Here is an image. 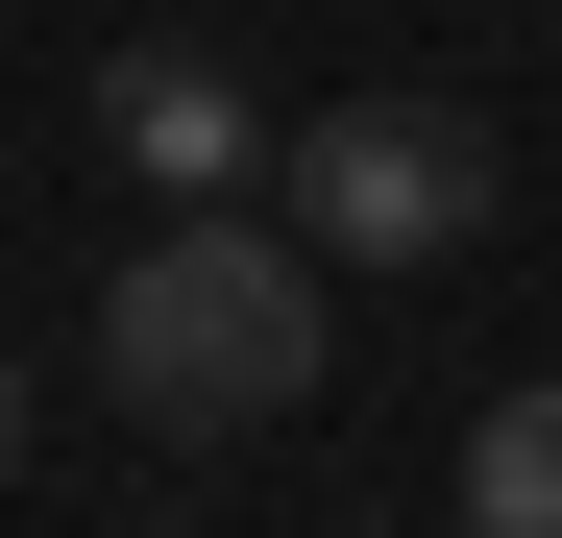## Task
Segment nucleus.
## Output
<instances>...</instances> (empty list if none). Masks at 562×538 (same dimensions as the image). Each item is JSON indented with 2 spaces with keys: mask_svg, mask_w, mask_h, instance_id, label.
I'll return each mask as SVG.
<instances>
[{
  "mask_svg": "<svg viewBox=\"0 0 562 538\" xmlns=\"http://www.w3.org/2000/svg\"><path fill=\"white\" fill-rule=\"evenodd\" d=\"M294 245H318V269H440V245H490V99H440V74L318 99V123H294Z\"/></svg>",
  "mask_w": 562,
  "mask_h": 538,
  "instance_id": "obj_2",
  "label": "nucleus"
},
{
  "mask_svg": "<svg viewBox=\"0 0 562 538\" xmlns=\"http://www.w3.org/2000/svg\"><path fill=\"white\" fill-rule=\"evenodd\" d=\"M464 538H562V368L464 416Z\"/></svg>",
  "mask_w": 562,
  "mask_h": 538,
  "instance_id": "obj_4",
  "label": "nucleus"
},
{
  "mask_svg": "<svg viewBox=\"0 0 562 538\" xmlns=\"http://www.w3.org/2000/svg\"><path fill=\"white\" fill-rule=\"evenodd\" d=\"M0 490H25V368H0Z\"/></svg>",
  "mask_w": 562,
  "mask_h": 538,
  "instance_id": "obj_5",
  "label": "nucleus"
},
{
  "mask_svg": "<svg viewBox=\"0 0 562 538\" xmlns=\"http://www.w3.org/2000/svg\"><path fill=\"white\" fill-rule=\"evenodd\" d=\"M99 147L147 171V197H245V171H269V99H245L221 49H123L99 74Z\"/></svg>",
  "mask_w": 562,
  "mask_h": 538,
  "instance_id": "obj_3",
  "label": "nucleus"
},
{
  "mask_svg": "<svg viewBox=\"0 0 562 538\" xmlns=\"http://www.w3.org/2000/svg\"><path fill=\"white\" fill-rule=\"evenodd\" d=\"M318 294H342V269H318L294 221H245V197H171V221L99 269V368H123V416H171V440H221V416H294V392H318Z\"/></svg>",
  "mask_w": 562,
  "mask_h": 538,
  "instance_id": "obj_1",
  "label": "nucleus"
}]
</instances>
